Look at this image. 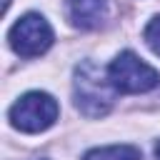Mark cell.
<instances>
[{"label": "cell", "instance_id": "8992f818", "mask_svg": "<svg viewBox=\"0 0 160 160\" xmlns=\"http://www.w3.org/2000/svg\"><path fill=\"white\" fill-rule=\"evenodd\" d=\"M85 160H140V150L132 145H110L85 152Z\"/></svg>", "mask_w": 160, "mask_h": 160}, {"label": "cell", "instance_id": "ba28073f", "mask_svg": "<svg viewBox=\"0 0 160 160\" xmlns=\"http://www.w3.org/2000/svg\"><path fill=\"white\" fill-rule=\"evenodd\" d=\"M155 158L160 160V142H158V148H155Z\"/></svg>", "mask_w": 160, "mask_h": 160}, {"label": "cell", "instance_id": "277c9868", "mask_svg": "<svg viewBox=\"0 0 160 160\" xmlns=\"http://www.w3.org/2000/svg\"><path fill=\"white\" fill-rule=\"evenodd\" d=\"M10 48L22 55V58H38L42 55L50 45H52V30L48 25V20L38 12H28L22 15L8 32Z\"/></svg>", "mask_w": 160, "mask_h": 160}, {"label": "cell", "instance_id": "52a82bcc", "mask_svg": "<svg viewBox=\"0 0 160 160\" xmlns=\"http://www.w3.org/2000/svg\"><path fill=\"white\" fill-rule=\"evenodd\" d=\"M145 40H148V45L152 48V52L160 55V15H158L155 20H150V25L145 28Z\"/></svg>", "mask_w": 160, "mask_h": 160}, {"label": "cell", "instance_id": "9c48e42d", "mask_svg": "<svg viewBox=\"0 0 160 160\" xmlns=\"http://www.w3.org/2000/svg\"><path fill=\"white\" fill-rule=\"evenodd\" d=\"M8 5H10V0H2V10H8Z\"/></svg>", "mask_w": 160, "mask_h": 160}, {"label": "cell", "instance_id": "3957f363", "mask_svg": "<svg viewBox=\"0 0 160 160\" xmlns=\"http://www.w3.org/2000/svg\"><path fill=\"white\" fill-rule=\"evenodd\" d=\"M58 102L48 92H28L10 108L12 128L22 132H42L58 120Z\"/></svg>", "mask_w": 160, "mask_h": 160}, {"label": "cell", "instance_id": "7a4b0ae2", "mask_svg": "<svg viewBox=\"0 0 160 160\" xmlns=\"http://www.w3.org/2000/svg\"><path fill=\"white\" fill-rule=\"evenodd\" d=\"M108 80L120 92H148L160 82V72L135 52L125 50L108 65Z\"/></svg>", "mask_w": 160, "mask_h": 160}, {"label": "cell", "instance_id": "5b68a950", "mask_svg": "<svg viewBox=\"0 0 160 160\" xmlns=\"http://www.w3.org/2000/svg\"><path fill=\"white\" fill-rule=\"evenodd\" d=\"M68 20L80 30H95L108 20L105 0H68Z\"/></svg>", "mask_w": 160, "mask_h": 160}, {"label": "cell", "instance_id": "6da1fadb", "mask_svg": "<svg viewBox=\"0 0 160 160\" xmlns=\"http://www.w3.org/2000/svg\"><path fill=\"white\" fill-rule=\"evenodd\" d=\"M110 80H102L100 70L92 62H82L75 70V105L88 118H100L112 105Z\"/></svg>", "mask_w": 160, "mask_h": 160}]
</instances>
